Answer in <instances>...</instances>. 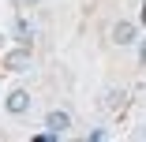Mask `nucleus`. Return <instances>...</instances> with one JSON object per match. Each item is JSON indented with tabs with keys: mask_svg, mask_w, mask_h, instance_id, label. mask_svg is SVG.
Returning <instances> with one entry per match:
<instances>
[{
	"mask_svg": "<svg viewBox=\"0 0 146 142\" xmlns=\"http://www.w3.org/2000/svg\"><path fill=\"white\" fill-rule=\"evenodd\" d=\"M4 108L11 112V116H26V112H30V94L26 90H11L4 97Z\"/></svg>",
	"mask_w": 146,
	"mask_h": 142,
	"instance_id": "obj_1",
	"label": "nucleus"
},
{
	"mask_svg": "<svg viewBox=\"0 0 146 142\" xmlns=\"http://www.w3.org/2000/svg\"><path fill=\"white\" fill-rule=\"evenodd\" d=\"M135 38H139V30H135V22L120 19V22L112 26V45H135Z\"/></svg>",
	"mask_w": 146,
	"mask_h": 142,
	"instance_id": "obj_3",
	"label": "nucleus"
},
{
	"mask_svg": "<svg viewBox=\"0 0 146 142\" xmlns=\"http://www.w3.org/2000/svg\"><path fill=\"white\" fill-rule=\"evenodd\" d=\"M45 127H49L52 135H64V131L71 127V112H68V108H52L49 116H45Z\"/></svg>",
	"mask_w": 146,
	"mask_h": 142,
	"instance_id": "obj_2",
	"label": "nucleus"
},
{
	"mask_svg": "<svg viewBox=\"0 0 146 142\" xmlns=\"http://www.w3.org/2000/svg\"><path fill=\"white\" fill-rule=\"evenodd\" d=\"M4 64H8V71H30V49H11L4 56Z\"/></svg>",
	"mask_w": 146,
	"mask_h": 142,
	"instance_id": "obj_4",
	"label": "nucleus"
},
{
	"mask_svg": "<svg viewBox=\"0 0 146 142\" xmlns=\"http://www.w3.org/2000/svg\"><path fill=\"white\" fill-rule=\"evenodd\" d=\"M30 4H34V0H30Z\"/></svg>",
	"mask_w": 146,
	"mask_h": 142,
	"instance_id": "obj_6",
	"label": "nucleus"
},
{
	"mask_svg": "<svg viewBox=\"0 0 146 142\" xmlns=\"http://www.w3.org/2000/svg\"><path fill=\"white\" fill-rule=\"evenodd\" d=\"M142 138H146V124H142Z\"/></svg>",
	"mask_w": 146,
	"mask_h": 142,
	"instance_id": "obj_5",
	"label": "nucleus"
}]
</instances>
